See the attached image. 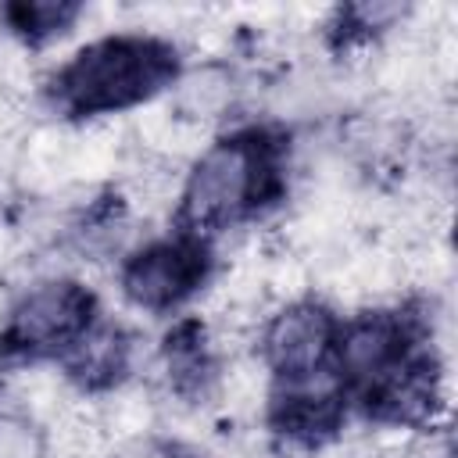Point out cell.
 <instances>
[{"mask_svg":"<svg viewBox=\"0 0 458 458\" xmlns=\"http://www.w3.org/2000/svg\"><path fill=\"white\" fill-rule=\"evenodd\" d=\"M336 369L351 411L379 426L422 429L440 408V354L419 308H379L340 318Z\"/></svg>","mask_w":458,"mask_h":458,"instance_id":"cell-1","label":"cell"},{"mask_svg":"<svg viewBox=\"0 0 458 458\" xmlns=\"http://www.w3.org/2000/svg\"><path fill=\"white\" fill-rule=\"evenodd\" d=\"M290 140L272 125H243L218 136L190 168L175 208V229L211 236L261 218L286 193Z\"/></svg>","mask_w":458,"mask_h":458,"instance_id":"cell-2","label":"cell"},{"mask_svg":"<svg viewBox=\"0 0 458 458\" xmlns=\"http://www.w3.org/2000/svg\"><path fill=\"white\" fill-rule=\"evenodd\" d=\"M179 50L147 32H114L75 50L50 79V104L64 118H100L140 107L179 79Z\"/></svg>","mask_w":458,"mask_h":458,"instance_id":"cell-3","label":"cell"},{"mask_svg":"<svg viewBox=\"0 0 458 458\" xmlns=\"http://www.w3.org/2000/svg\"><path fill=\"white\" fill-rule=\"evenodd\" d=\"M100 322L93 290L75 279H50L21 293L0 326L4 365L64 361Z\"/></svg>","mask_w":458,"mask_h":458,"instance_id":"cell-4","label":"cell"},{"mask_svg":"<svg viewBox=\"0 0 458 458\" xmlns=\"http://www.w3.org/2000/svg\"><path fill=\"white\" fill-rule=\"evenodd\" d=\"M211 268H215L211 243L172 229L168 236L150 240L147 247L125 258L122 293L136 308L165 315V311L182 308L190 297H197L204 283L211 279Z\"/></svg>","mask_w":458,"mask_h":458,"instance_id":"cell-5","label":"cell"},{"mask_svg":"<svg viewBox=\"0 0 458 458\" xmlns=\"http://www.w3.org/2000/svg\"><path fill=\"white\" fill-rule=\"evenodd\" d=\"M336 336L340 315H333L322 301H297L283 308L261 336V358L272 372V383L340 372Z\"/></svg>","mask_w":458,"mask_h":458,"instance_id":"cell-6","label":"cell"},{"mask_svg":"<svg viewBox=\"0 0 458 458\" xmlns=\"http://www.w3.org/2000/svg\"><path fill=\"white\" fill-rule=\"evenodd\" d=\"M351 415V401L340 372L304 376L272 383L268 390V429L293 447H322L333 440Z\"/></svg>","mask_w":458,"mask_h":458,"instance_id":"cell-7","label":"cell"},{"mask_svg":"<svg viewBox=\"0 0 458 458\" xmlns=\"http://www.w3.org/2000/svg\"><path fill=\"white\" fill-rule=\"evenodd\" d=\"M161 361H165L172 390L186 401H200L211 390L215 372H218L211 344H208V329L197 318H179L168 329L161 344Z\"/></svg>","mask_w":458,"mask_h":458,"instance_id":"cell-8","label":"cell"},{"mask_svg":"<svg viewBox=\"0 0 458 458\" xmlns=\"http://www.w3.org/2000/svg\"><path fill=\"white\" fill-rule=\"evenodd\" d=\"M68 379L82 390H107L129 372V336L114 322H97L89 336L61 361Z\"/></svg>","mask_w":458,"mask_h":458,"instance_id":"cell-9","label":"cell"},{"mask_svg":"<svg viewBox=\"0 0 458 458\" xmlns=\"http://www.w3.org/2000/svg\"><path fill=\"white\" fill-rule=\"evenodd\" d=\"M82 14L79 4H61V0H39V4H7L4 7V21L7 29L29 43V47H39V43H50L57 36H64L75 18Z\"/></svg>","mask_w":458,"mask_h":458,"instance_id":"cell-10","label":"cell"},{"mask_svg":"<svg viewBox=\"0 0 458 458\" xmlns=\"http://www.w3.org/2000/svg\"><path fill=\"white\" fill-rule=\"evenodd\" d=\"M404 11L394 7V4H351V7H336L329 25H326V36L336 50H351V47H361L369 39H376L383 29H390Z\"/></svg>","mask_w":458,"mask_h":458,"instance_id":"cell-11","label":"cell"}]
</instances>
